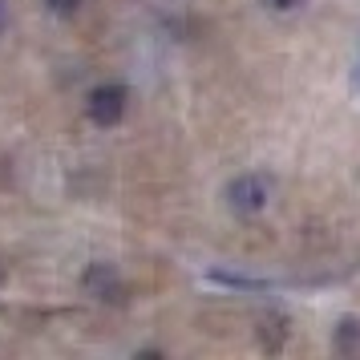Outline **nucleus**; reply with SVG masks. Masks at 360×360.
Masks as SVG:
<instances>
[{"instance_id": "nucleus-2", "label": "nucleus", "mask_w": 360, "mask_h": 360, "mask_svg": "<svg viewBox=\"0 0 360 360\" xmlns=\"http://www.w3.org/2000/svg\"><path fill=\"white\" fill-rule=\"evenodd\" d=\"M227 202L231 211L239 214H255L267 207V182L259 179V174H239V179L227 186Z\"/></svg>"}, {"instance_id": "nucleus-7", "label": "nucleus", "mask_w": 360, "mask_h": 360, "mask_svg": "<svg viewBox=\"0 0 360 360\" xmlns=\"http://www.w3.org/2000/svg\"><path fill=\"white\" fill-rule=\"evenodd\" d=\"M352 85L360 89V57H356V73H352Z\"/></svg>"}, {"instance_id": "nucleus-1", "label": "nucleus", "mask_w": 360, "mask_h": 360, "mask_svg": "<svg viewBox=\"0 0 360 360\" xmlns=\"http://www.w3.org/2000/svg\"><path fill=\"white\" fill-rule=\"evenodd\" d=\"M126 101H130V94H126V85L105 82V85H98V89L89 94V101H85V110H89V117H94L98 126H117V122L126 117Z\"/></svg>"}, {"instance_id": "nucleus-8", "label": "nucleus", "mask_w": 360, "mask_h": 360, "mask_svg": "<svg viewBox=\"0 0 360 360\" xmlns=\"http://www.w3.org/2000/svg\"><path fill=\"white\" fill-rule=\"evenodd\" d=\"M0 25H4V0H0Z\"/></svg>"}, {"instance_id": "nucleus-5", "label": "nucleus", "mask_w": 360, "mask_h": 360, "mask_svg": "<svg viewBox=\"0 0 360 360\" xmlns=\"http://www.w3.org/2000/svg\"><path fill=\"white\" fill-rule=\"evenodd\" d=\"M45 4H49L57 17H69V13H77V4H82V0H45Z\"/></svg>"}, {"instance_id": "nucleus-4", "label": "nucleus", "mask_w": 360, "mask_h": 360, "mask_svg": "<svg viewBox=\"0 0 360 360\" xmlns=\"http://www.w3.org/2000/svg\"><path fill=\"white\" fill-rule=\"evenodd\" d=\"M214 283H223V288H235V292H267L271 283L267 279H251V276H239V271H211Z\"/></svg>"}, {"instance_id": "nucleus-3", "label": "nucleus", "mask_w": 360, "mask_h": 360, "mask_svg": "<svg viewBox=\"0 0 360 360\" xmlns=\"http://www.w3.org/2000/svg\"><path fill=\"white\" fill-rule=\"evenodd\" d=\"M82 283H85V292L98 295V300H117L122 295V279H117V271L110 263H89Z\"/></svg>"}, {"instance_id": "nucleus-6", "label": "nucleus", "mask_w": 360, "mask_h": 360, "mask_svg": "<svg viewBox=\"0 0 360 360\" xmlns=\"http://www.w3.org/2000/svg\"><path fill=\"white\" fill-rule=\"evenodd\" d=\"M259 4L276 8V13H292V8H300V4H304V0H259Z\"/></svg>"}]
</instances>
